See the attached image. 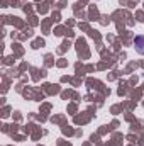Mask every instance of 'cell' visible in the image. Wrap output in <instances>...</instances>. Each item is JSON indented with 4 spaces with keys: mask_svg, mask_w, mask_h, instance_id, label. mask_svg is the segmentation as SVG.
<instances>
[{
    "mask_svg": "<svg viewBox=\"0 0 144 146\" xmlns=\"http://www.w3.org/2000/svg\"><path fill=\"white\" fill-rule=\"evenodd\" d=\"M134 48H136V51L139 54L144 56V36H136V39H134Z\"/></svg>",
    "mask_w": 144,
    "mask_h": 146,
    "instance_id": "1",
    "label": "cell"
}]
</instances>
